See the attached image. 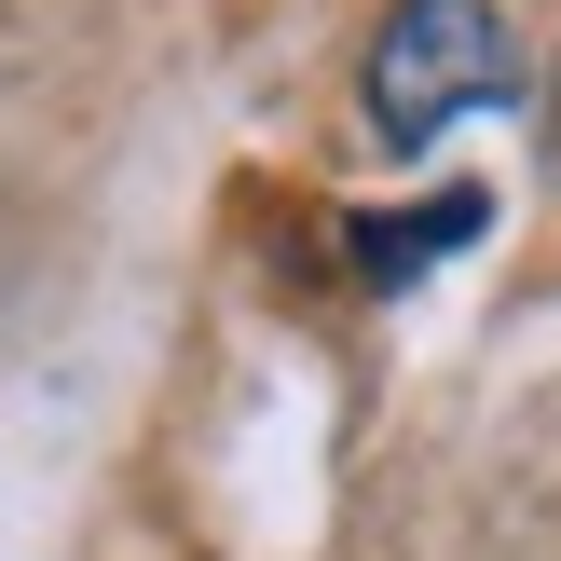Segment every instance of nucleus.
Instances as JSON below:
<instances>
[{"instance_id": "3", "label": "nucleus", "mask_w": 561, "mask_h": 561, "mask_svg": "<svg viewBox=\"0 0 561 561\" xmlns=\"http://www.w3.org/2000/svg\"><path fill=\"white\" fill-rule=\"evenodd\" d=\"M548 164H561V96H548Z\"/></svg>"}, {"instance_id": "1", "label": "nucleus", "mask_w": 561, "mask_h": 561, "mask_svg": "<svg viewBox=\"0 0 561 561\" xmlns=\"http://www.w3.org/2000/svg\"><path fill=\"white\" fill-rule=\"evenodd\" d=\"M356 96H370V137H383V151H425V137H453V124H480V110L535 96V69H520L507 0H398V14L370 27Z\"/></svg>"}, {"instance_id": "2", "label": "nucleus", "mask_w": 561, "mask_h": 561, "mask_svg": "<svg viewBox=\"0 0 561 561\" xmlns=\"http://www.w3.org/2000/svg\"><path fill=\"white\" fill-rule=\"evenodd\" d=\"M480 219H493V192H425V219H383L370 233V274H425L438 247H466Z\"/></svg>"}]
</instances>
